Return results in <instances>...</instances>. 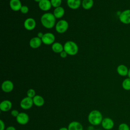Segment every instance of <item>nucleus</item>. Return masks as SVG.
Instances as JSON below:
<instances>
[{
	"mask_svg": "<svg viewBox=\"0 0 130 130\" xmlns=\"http://www.w3.org/2000/svg\"><path fill=\"white\" fill-rule=\"evenodd\" d=\"M34 104L37 107H41L44 105L45 100L44 98L40 95H36L33 98Z\"/></svg>",
	"mask_w": 130,
	"mask_h": 130,
	"instance_id": "obj_20",
	"label": "nucleus"
},
{
	"mask_svg": "<svg viewBox=\"0 0 130 130\" xmlns=\"http://www.w3.org/2000/svg\"><path fill=\"white\" fill-rule=\"evenodd\" d=\"M23 25L26 30H32L36 26V22L32 18H27L24 21Z\"/></svg>",
	"mask_w": 130,
	"mask_h": 130,
	"instance_id": "obj_10",
	"label": "nucleus"
},
{
	"mask_svg": "<svg viewBox=\"0 0 130 130\" xmlns=\"http://www.w3.org/2000/svg\"><path fill=\"white\" fill-rule=\"evenodd\" d=\"M101 124L103 128L105 129L110 130L114 127V122L111 118L106 117L103 118Z\"/></svg>",
	"mask_w": 130,
	"mask_h": 130,
	"instance_id": "obj_8",
	"label": "nucleus"
},
{
	"mask_svg": "<svg viewBox=\"0 0 130 130\" xmlns=\"http://www.w3.org/2000/svg\"><path fill=\"white\" fill-rule=\"evenodd\" d=\"M39 8L43 11H48L52 6L50 0H41L38 3Z\"/></svg>",
	"mask_w": 130,
	"mask_h": 130,
	"instance_id": "obj_12",
	"label": "nucleus"
},
{
	"mask_svg": "<svg viewBox=\"0 0 130 130\" xmlns=\"http://www.w3.org/2000/svg\"><path fill=\"white\" fill-rule=\"evenodd\" d=\"M78 46L74 41H68L63 45V50L69 55H75L78 52Z\"/></svg>",
	"mask_w": 130,
	"mask_h": 130,
	"instance_id": "obj_3",
	"label": "nucleus"
},
{
	"mask_svg": "<svg viewBox=\"0 0 130 130\" xmlns=\"http://www.w3.org/2000/svg\"><path fill=\"white\" fill-rule=\"evenodd\" d=\"M42 43V40L38 37H35L32 38L29 43V45L31 48L37 49L40 47Z\"/></svg>",
	"mask_w": 130,
	"mask_h": 130,
	"instance_id": "obj_14",
	"label": "nucleus"
},
{
	"mask_svg": "<svg viewBox=\"0 0 130 130\" xmlns=\"http://www.w3.org/2000/svg\"><path fill=\"white\" fill-rule=\"evenodd\" d=\"M1 87L2 90L5 92H10L14 88V84L11 81L7 80L2 83Z\"/></svg>",
	"mask_w": 130,
	"mask_h": 130,
	"instance_id": "obj_11",
	"label": "nucleus"
},
{
	"mask_svg": "<svg viewBox=\"0 0 130 130\" xmlns=\"http://www.w3.org/2000/svg\"><path fill=\"white\" fill-rule=\"evenodd\" d=\"M96 130H102V129H96Z\"/></svg>",
	"mask_w": 130,
	"mask_h": 130,
	"instance_id": "obj_37",
	"label": "nucleus"
},
{
	"mask_svg": "<svg viewBox=\"0 0 130 130\" xmlns=\"http://www.w3.org/2000/svg\"><path fill=\"white\" fill-rule=\"evenodd\" d=\"M102 113L97 110L91 111L88 115V121L92 125H98L102 123L103 120Z\"/></svg>",
	"mask_w": 130,
	"mask_h": 130,
	"instance_id": "obj_2",
	"label": "nucleus"
},
{
	"mask_svg": "<svg viewBox=\"0 0 130 130\" xmlns=\"http://www.w3.org/2000/svg\"><path fill=\"white\" fill-rule=\"evenodd\" d=\"M65 13L64 9L63 7L60 6L55 8L53 11V14L56 19H59L62 18Z\"/></svg>",
	"mask_w": 130,
	"mask_h": 130,
	"instance_id": "obj_19",
	"label": "nucleus"
},
{
	"mask_svg": "<svg viewBox=\"0 0 130 130\" xmlns=\"http://www.w3.org/2000/svg\"><path fill=\"white\" fill-rule=\"evenodd\" d=\"M127 76L128 78H130V68L128 70V75H127Z\"/></svg>",
	"mask_w": 130,
	"mask_h": 130,
	"instance_id": "obj_35",
	"label": "nucleus"
},
{
	"mask_svg": "<svg viewBox=\"0 0 130 130\" xmlns=\"http://www.w3.org/2000/svg\"><path fill=\"white\" fill-rule=\"evenodd\" d=\"M20 11L21 13H22L23 14H26V13H27L28 12L29 8H28V7L27 6L23 5L21 7Z\"/></svg>",
	"mask_w": 130,
	"mask_h": 130,
	"instance_id": "obj_27",
	"label": "nucleus"
},
{
	"mask_svg": "<svg viewBox=\"0 0 130 130\" xmlns=\"http://www.w3.org/2000/svg\"><path fill=\"white\" fill-rule=\"evenodd\" d=\"M69 23L64 19L59 20L55 24V28L56 32L59 34H63L68 29Z\"/></svg>",
	"mask_w": 130,
	"mask_h": 130,
	"instance_id": "obj_4",
	"label": "nucleus"
},
{
	"mask_svg": "<svg viewBox=\"0 0 130 130\" xmlns=\"http://www.w3.org/2000/svg\"><path fill=\"white\" fill-rule=\"evenodd\" d=\"M118 130H130V127L127 123H121L119 125Z\"/></svg>",
	"mask_w": 130,
	"mask_h": 130,
	"instance_id": "obj_25",
	"label": "nucleus"
},
{
	"mask_svg": "<svg viewBox=\"0 0 130 130\" xmlns=\"http://www.w3.org/2000/svg\"><path fill=\"white\" fill-rule=\"evenodd\" d=\"M58 130H68V128L67 127H61L60 128H59Z\"/></svg>",
	"mask_w": 130,
	"mask_h": 130,
	"instance_id": "obj_34",
	"label": "nucleus"
},
{
	"mask_svg": "<svg viewBox=\"0 0 130 130\" xmlns=\"http://www.w3.org/2000/svg\"><path fill=\"white\" fill-rule=\"evenodd\" d=\"M56 18L52 13L47 12L43 14L41 17L42 25L46 28H52L56 24Z\"/></svg>",
	"mask_w": 130,
	"mask_h": 130,
	"instance_id": "obj_1",
	"label": "nucleus"
},
{
	"mask_svg": "<svg viewBox=\"0 0 130 130\" xmlns=\"http://www.w3.org/2000/svg\"><path fill=\"white\" fill-rule=\"evenodd\" d=\"M34 105L33 100L32 98L28 96L24 98L20 102V106L21 108L24 110H27L31 108Z\"/></svg>",
	"mask_w": 130,
	"mask_h": 130,
	"instance_id": "obj_7",
	"label": "nucleus"
},
{
	"mask_svg": "<svg viewBox=\"0 0 130 130\" xmlns=\"http://www.w3.org/2000/svg\"><path fill=\"white\" fill-rule=\"evenodd\" d=\"M5 130H16V128L13 126H9Z\"/></svg>",
	"mask_w": 130,
	"mask_h": 130,
	"instance_id": "obj_32",
	"label": "nucleus"
},
{
	"mask_svg": "<svg viewBox=\"0 0 130 130\" xmlns=\"http://www.w3.org/2000/svg\"><path fill=\"white\" fill-rule=\"evenodd\" d=\"M44 34H43V33L42 32H39L38 33V34H37V37L41 39L43 38V36H44Z\"/></svg>",
	"mask_w": 130,
	"mask_h": 130,
	"instance_id": "obj_31",
	"label": "nucleus"
},
{
	"mask_svg": "<svg viewBox=\"0 0 130 130\" xmlns=\"http://www.w3.org/2000/svg\"><path fill=\"white\" fill-rule=\"evenodd\" d=\"M128 70L129 69H128L126 66L123 64H121L117 66L116 71L119 75L122 77H125L127 76Z\"/></svg>",
	"mask_w": 130,
	"mask_h": 130,
	"instance_id": "obj_15",
	"label": "nucleus"
},
{
	"mask_svg": "<svg viewBox=\"0 0 130 130\" xmlns=\"http://www.w3.org/2000/svg\"><path fill=\"white\" fill-rule=\"evenodd\" d=\"M9 6L11 9L15 12L20 11L22 6L20 0H10Z\"/></svg>",
	"mask_w": 130,
	"mask_h": 130,
	"instance_id": "obj_13",
	"label": "nucleus"
},
{
	"mask_svg": "<svg viewBox=\"0 0 130 130\" xmlns=\"http://www.w3.org/2000/svg\"><path fill=\"white\" fill-rule=\"evenodd\" d=\"M68 128V130H83V126L79 122L74 121L69 123Z\"/></svg>",
	"mask_w": 130,
	"mask_h": 130,
	"instance_id": "obj_18",
	"label": "nucleus"
},
{
	"mask_svg": "<svg viewBox=\"0 0 130 130\" xmlns=\"http://www.w3.org/2000/svg\"><path fill=\"white\" fill-rule=\"evenodd\" d=\"M122 87L125 90H130V78H126L124 79L121 84Z\"/></svg>",
	"mask_w": 130,
	"mask_h": 130,
	"instance_id": "obj_23",
	"label": "nucleus"
},
{
	"mask_svg": "<svg viewBox=\"0 0 130 130\" xmlns=\"http://www.w3.org/2000/svg\"><path fill=\"white\" fill-rule=\"evenodd\" d=\"M82 8L85 10H89L94 5L93 0H83L81 3Z\"/></svg>",
	"mask_w": 130,
	"mask_h": 130,
	"instance_id": "obj_22",
	"label": "nucleus"
},
{
	"mask_svg": "<svg viewBox=\"0 0 130 130\" xmlns=\"http://www.w3.org/2000/svg\"><path fill=\"white\" fill-rule=\"evenodd\" d=\"M52 51L56 53H60L63 51V46L59 42H54L51 46Z\"/></svg>",
	"mask_w": 130,
	"mask_h": 130,
	"instance_id": "obj_21",
	"label": "nucleus"
},
{
	"mask_svg": "<svg viewBox=\"0 0 130 130\" xmlns=\"http://www.w3.org/2000/svg\"><path fill=\"white\" fill-rule=\"evenodd\" d=\"M81 0H67V4L69 8L73 10L78 9L81 5Z\"/></svg>",
	"mask_w": 130,
	"mask_h": 130,
	"instance_id": "obj_17",
	"label": "nucleus"
},
{
	"mask_svg": "<svg viewBox=\"0 0 130 130\" xmlns=\"http://www.w3.org/2000/svg\"><path fill=\"white\" fill-rule=\"evenodd\" d=\"M12 106L11 102L9 100H4L0 104V110L3 112H7L9 111Z\"/></svg>",
	"mask_w": 130,
	"mask_h": 130,
	"instance_id": "obj_16",
	"label": "nucleus"
},
{
	"mask_svg": "<svg viewBox=\"0 0 130 130\" xmlns=\"http://www.w3.org/2000/svg\"><path fill=\"white\" fill-rule=\"evenodd\" d=\"M119 19L123 24H130V9H126L121 12L119 15Z\"/></svg>",
	"mask_w": 130,
	"mask_h": 130,
	"instance_id": "obj_5",
	"label": "nucleus"
},
{
	"mask_svg": "<svg viewBox=\"0 0 130 130\" xmlns=\"http://www.w3.org/2000/svg\"><path fill=\"white\" fill-rule=\"evenodd\" d=\"M17 122L21 124L24 125L27 124L29 121V116L27 114L24 112H20L16 117Z\"/></svg>",
	"mask_w": 130,
	"mask_h": 130,
	"instance_id": "obj_9",
	"label": "nucleus"
},
{
	"mask_svg": "<svg viewBox=\"0 0 130 130\" xmlns=\"http://www.w3.org/2000/svg\"><path fill=\"white\" fill-rule=\"evenodd\" d=\"M87 130H94V127H93V126H92V125L89 126L87 127Z\"/></svg>",
	"mask_w": 130,
	"mask_h": 130,
	"instance_id": "obj_33",
	"label": "nucleus"
},
{
	"mask_svg": "<svg viewBox=\"0 0 130 130\" xmlns=\"http://www.w3.org/2000/svg\"><path fill=\"white\" fill-rule=\"evenodd\" d=\"M55 39V36L51 32H46L44 34L43 38L41 39L42 43L46 45H52L54 43Z\"/></svg>",
	"mask_w": 130,
	"mask_h": 130,
	"instance_id": "obj_6",
	"label": "nucleus"
},
{
	"mask_svg": "<svg viewBox=\"0 0 130 130\" xmlns=\"http://www.w3.org/2000/svg\"><path fill=\"white\" fill-rule=\"evenodd\" d=\"M34 1L35 2H36V3H39L41 0H34Z\"/></svg>",
	"mask_w": 130,
	"mask_h": 130,
	"instance_id": "obj_36",
	"label": "nucleus"
},
{
	"mask_svg": "<svg viewBox=\"0 0 130 130\" xmlns=\"http://www.w3.org/2000/svg\"><path fill=\"white\" fill-rule=\"evenodd\" d=\"M59 55H60V56L61 57H62V58H66L68 54H67V53L65 51L63 50L61 53H59Z\"/></svg>",
	"mask_w": 130,
	"mask_h": 130,
	"instance_id": "obj_29",
	"label": "nucleus"
},
{
	"mask_svg": "<svg viewBox=\"0 0 130 130\" xmlns=\"http://www.w3.org/2000/svg\"><path fill=\"white\" fill-rule=\"evenodd\" d=\"M26 94H27V96L32 99L36 95V91L34 89L30 88L27 91Z\"/></svg>",
	"mask_w": 130,
	"mask_h": 130,
	"instance_id": "obj_26",
	"label": "nucleus"
},
{
	"mask_svg": "<svg viewBox=\"0 0 130 130\" xmlns=\"http://www.w3.org/2000/svg\"><path fill=\"white\" fill-rule=\"evenodd\" d=\"M19 113V112H18V111L17 110H15V109L12 110L11 112V115L13 117H16L18 115Z\"/></svg>",
	"mask_w": 130,
	"mask_h": 130,
	"instance_id": "obj_28",
	"label": "nucleus"
},
{
	"mask_svg": "<svg viewBox=\"0 0 130 130\" xmlns=\"http://www.w3.org/2000/svg\"><path fill=\"white\" fill-rule=\"evenodd\" d=\"M50 2L52 5V6L55 8L60 6L61 4L62 0H50Z\"/></svg>",
	"mask_w": 130,
	"mask_h": 130,
	"instance_id": "obj_24",
	"label": "nucleus"
},
{
	"mask_svg": "<svg viewBox=\"0 0 130 130\" xmlns=\"http://www.w3.org/2000/svg\"><path fill=\"white\" fill-rule=\"evenodd\" d=\"M0 125H1L0 130H5V124L4 122L2 120H0Z\"/></svg>",
	"mask_w": 130,
	"mask_h": 130,
	"instance_id": "obj_30",
	"label": "nucleus"
}]
</instances>
